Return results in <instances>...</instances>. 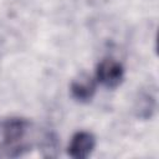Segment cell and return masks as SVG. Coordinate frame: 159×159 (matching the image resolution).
Returning <instances> with one entry per match:
<instances>
[{
  "label": "cell",
  "mask_w": 159,
  "mask_h": 159,
  "mask_svg": "<svg viewBox=\"0 0 159 159\" xmlns=\"http://www.w3.org/2000/svg\"><path fill=\"white\" fill-rule=\"evenodd\" d=\"M124 80V67L114 58H103L96 67V81L103 87L113 89L122 84Z\"/></svg>",
  "instance_id": "1"
},
{
  "label": "cell",
  "mask_w": 159,
  "mask_h": 159,
  "mask_svg": "<svg viewBox=\"0 0 159 159\" xmlns=\"http://www.w3.org/2000/svg\"><path fill=\"white\" fill-rule=\"evenodd\" d=\"M30 128V122L22 117L0 119V147L19 144Z\"/></svg>",
  "instance_id": "2"
},
{
  "label": "cell",
  "mask_w": 159,
  "mask_h": 159,
  "mask_svg": "<svg viewBox=\"0 0 159 159\" xmlns=\"http://www.w3.org/2000/svg\"><path fill=\"white\" fill-rule=\"evenodd\" d=\"M96 148V137L87 130L76 132L68 144L67 153L73 159L88 158Z\"/></svg>",
  "instance_id": "3"
},
{
  "label": "cell",
  "mask_w": 159,
  "mask_h": 159,
  "mask_svg": "<svg viewBox=\"0 0 159 159\" xmlns=\"http://www.w3.org/2000/svg\"><path fill=\"white\" fill-rule=\"evenodd\" d=\"M97 92V81L87 73H81L70 84L71 97L78 103H89Z\"/></svg>",
  "instance_id": "4"
},
{
  "label": "cell",
  "mask_w": 159,
  "mask_h": 159,
  "mask_svg": "<svg viewBox=\"0 0 159 159\" xmlns=\"http://www.w3.org/2000/svg\"><path fill=\"white\" fill-rule=\"evenodd\" d=\"M134 116L138 119H150L157 111V98L150 91H140L133 106Z\"/></svg>",
  "instance_id": "5"
}]
</instances>
